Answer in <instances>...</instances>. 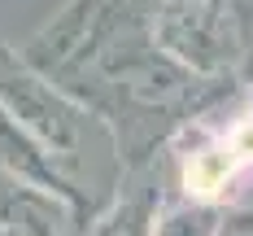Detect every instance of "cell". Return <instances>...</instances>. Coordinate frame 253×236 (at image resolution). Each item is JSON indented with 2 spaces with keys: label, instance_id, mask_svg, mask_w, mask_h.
<instances>
[{
  "label": "cell",
  "instance_id": "cell-1",
  "mask_svg": "<svg viewBox=\"0 0 253 236\" xmlns=\"http://www.w3.org/2000/svg\"><path fill=\"white\" fill-rule=\"evenodd\" d=\"M153 40L183 70L253 92V0H157Z\"/></svg>",
  "mask_w": 253,
  "mask_h": 236
},
{
  "label": "cell",
  "instance_id": "cell-2",
  "mask_svg": "<svg viewBox=\"0 0 253 236\" xmlns=\"http://www.w3.org/2000/svg\"><path fill=\"white\" fill-rule=\"evenodd\" d=\"M166 153L175 162V192L231 206L253 180V96L236 92L205 109L166 144Z\"/></svg>",
  "mask_w": 253,
  "mask_h": 236
},
{
  "label": "cell",
  "instance_id": "cell-3",
  "mask_svg": "<svg viewBox=\"0 0 253 236\" xmlns=\"http://www.w3.org/2000/svg\"><path fill=\"white\" fill-rule=\"evenodd\" d=\"M153 13L157 0H66V9L18 48V61H26L35 75L52 83H66L105 48L149 35Z\"/></svg>",
  "mask_w": 253,
  "mask_h": 236
},
{
  "label": "cell",
  "instance_id": "cell-4",
  "mask_svg": "<svg viewBox=\"0 0 253 236\" xmlns=\"http://www.w3.org/2000/svg\"><path fill=\"white\" fill-rule=\"evenodd\" d=\"M0 105L79 180L83 140H87L92 127H105V123L87 109V105H79L61 83L35 75L26 61H18V52H9L4 44H0ZM83 188H87V184H83Z\"/></svg>",
  "mask_w": 253,
  "mask_h": 236
},
{
  "label": "cell",
  "instance_id": "cell-5",
  "mask_svg": "<svg viewBox=\"0 0 253 236\" xmlns=\"http://www.w3.org/2000/svg\"><path fill=\"white\" fill-rule=\"evenodd\" d=\"M0 175L13 180L22 192H40V197L57 201V206L75 219V228H83V223L105 206V201H96L4 105H0Z\"/></svg>",
  "mask_w": 253,
  "mask_h": 236
},
{
  "label": "cell",
  "instance_id": "cell-6",
  "mask_svg": "<svg viewBox=\"0 0 253 236\" xmlns=\"http://www.w3.org/2000/svg\"><path fill=\"white\" fill-rule=\"evenodd\" d=\"M162 180H157V162L123 171L118 192L105 197V206L79 228V236H153V214L162 201Z\"/></svg>",
  "mask_w": 253,
  "mask_h": 236
},
{
  "label": "cell",
  "instance_id": "cell-7",
  "mask_svg": "<svg viewBox=\"0 0 253 236\" xmlns=\"http://www.w3.org/2000/svg\"><path fill=\"white\" fill-rule=\"evenodd\" d=\"M0 236H79V228L57 201L13 188L0 197Z\"/></svg>",
  "mask_w": 253,
  "mask_h": 236
},
{
  "label": "cell",
  "instance_id": "cell-8",
  "mask_svg": "<svg viewBox=\"0 0 253 236\" xmlns=\"http://www.w3.org/2000/svg\"><path fill=\"white\" fill-rule=\"evenodd\" d=\"M231 223V206L201 201L183 192H162L153 214V236H223Z\"/></svg>",
  "mask_w": 253,
  "mask_h": 236
},
{
  "label": "cell",
  "instance_id": "cell-9",
  "mask_svg": "<svg viewBox=\"0 0 253 236\" xmlns=\"http://www.w3.org/2000/svg\"><path fill=\"white\" fill-rule=\"evenodd\" d=\"M223 236H249V232H245L240 223H227V232H223Z\"/></svg>",
  "mask_w": 253,
  "mask_h": 236
},
{
  "label": "cell",
  "instance_id": "cell-10",
  "mask_svg": "<svg viewBox=\"0 0 253 236\" xmlns=\"http://www.w3.org/2000/svg\"><path fill=\"white\" fill-rule=\"evenodd\" d=\"M240 228H245V232H249V236H253V223H240Z\"/></svg>",
  "mask_w": 253,
  "mask_h": 236
}]
</instances>
